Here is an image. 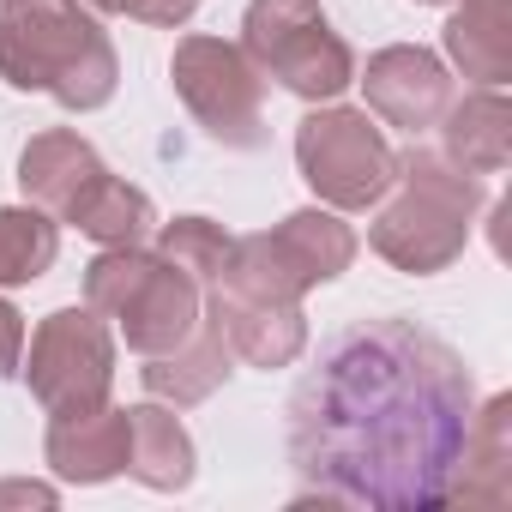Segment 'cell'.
<instances>
[{
	"label": "cell",
	"mask_w": 512,
	"mask_h": 512,
	"mask_svg": "<svg viewBox=\"0 0 512 512\" xmlns=\"http://www.w3.org/2000/svg\"><path fill=\"white\" fill-rule=\"evenodd\" d=\"M476 416L464 356L404 314L332 332L290 398V464L308 494L374 512L446 506Z\"/></svg>",
	"instance_id": "6da1fadb"
},
{
	"label": "cell",
	"mask_w": 512,
	"mask_h": 512,
	"mask_svg": "<svg viewBox=\"0 0 512 512\" xmlns=\"http://www.w3.org/2000/svg\"><path fill=\"white\" fill-rule=\"evenodd\" d=\"M0 79L19 91H49L67 109H97L115 97V49L79 0H7L0 19Z\"/></svg>",
	"instance_id": "7a4b0ae2"
},
{
	"label": "cell",
	"mask_w": 512,
	"mask_h": 512,
	"mask_svg": "<svg viewBox=\"0 0 512 512\" xmlns=\"http://www.w3.org/2000/svg\"><path fill=\"white\" fill-rule=\"evenodd\" d=\"M398 181L404 193L380 211L374 223V253L392 260L398 272H440L452 266L464 241H470V223L482 211V181L464 175L458 163H446L440 151H410L398 157Z\"/></svg>",
	"instance_id": "3957f363"
},
{
	"label": "cell",
	"mask_w": 512,
	"mask_h": 512,
	"mask_svg": "<svg viewBox=\"0 0 512 512\" xmlns=\"http://www.w3.org/2000/svg\"><path fill=\"white\" fill-rule=\"evenodd\" d=\"M19 181H25L31 205L55 211L61 223H79L85 235H97L109 247H133L157 223L151 199L139 187L115 181L79 133H43V139H31V151L19 163Z\"/></svg>",
	"instance_id": "277c9868"
},
{
	"label": "cell",
	"mask_w": 512,
	"mask_h": 512,
	"mask_svg": "<svg viewBox=\"0 0 512 512\" xmlns=\"http://www.w3.org/2000/svg\"><path fill=\"white\" fill-rule=\"evenodd\" d=\"M85 296L97 314L121 320V338L139 356H163L199 326V284L175 272L163 253H139V241L97 253L85 272Z\"/></svg>",
	"instance_id": "5b68a950"
},
{
	"label": "cell",
	"mask_w": 512,
	"mask_h": 512,
	"mask_svg": "<svg viewBox=\"0 0 512 512\" xmlns=\"http://www.w3.org/2000/svg\"><path fill=\"white\" fill-rule=\"evenodd\" d=\"M356 260V235L332 211H296L266 235H241L223 266V296L241 302H302L314 284Z\"/></svg>",
	"instance_id": "8992f818"
},
{
	"label": "cell",
	"mask_w": 512,
	"mask_h": 512,
	"mask_svg": "<svg viewBox=\"0 0 512 512\" xmlns=\"http://www.w3.org/2000/svg\"><path fill=\"white\" fill-rule=\"evenodd\" d=\"M241 55L308 103H326L356 79L350 43L326 25L314 0H253L241 25Z\"/></svg>",
	"instance_id": "52a82bcc"
},
{
	"label": "cell",
	"mask_w": 512,
	"mask_h": 512,
	"mask_svg": "<svg viewBox=\"0 0 512 512\" xmlns=\"http://www.w3.org/2000/svg\"><path fill=\"white\" fill-rule=\"evenodd\" d=\"M296 163L308 187L338 211H368L398 187V151L362 109H320L296 127Z\"/></svg>",
	"instance_id": "ba28073f"
},
{
	"label": "cell",
	"mask_w": 512,
	"mask_h": 512,
	"mask_svg": "<svg viewBox=\"0 0 512 512\" xmlns=\"http://www.w3.org/2000/svg\"><path fill=\"white\" fill-rule=\"evenodd\" d=\"M31 392L49 416H79L109 404V374H115V338L97 320V308H61L37 326L31 338Z\"/></svg>",
	"instance_id": "9c48e42d"
},
{
	"label": "cell",
	"mask_w": 512,
	"mask_h": 512,
	"mask_svg": "<svg viewBox=\"0 0 512 512\" xmlns=\"http://www.w3.org/2000/svg\"><path fill=\"white\" fill-rule=\"evenodd\" d=\"M175 91L217 145H229V151L266 145V115H260L266 79L241 49L211 43V37H187L175 49Z\"/></svg>",
	"instance_id": "30bf717a"
},
{
	"label": "cell",
	"mask_w": 512,
	"mask_h": 512,
	"mask_svg": "<svg viewBox=\"0 0 512 512\" xmlns=\"http://www.w3.org/2000/svg\"><path fill=\"white\" fill-rule=\"evenodd\" d=\"M362 85H368L374 115L404 127V133L440 127V115L452 103V79L428 49H380L368 61V73H362Z\"/></svg>",
	"instance_id": "8fae6325"
},
{
	"label": "cell",
	"mask_w": 512,
	"mask_h": 512,
	"mask_svg": "<svg viewBox=\"0 0 512 512\" xmlns=\"http://www.w3.org/2000/svg\"><path fill=\"white\" fill-rule=\"evenodd\" d=\"M205 320L223 332L229 356H241L253 368H284L308 344V326H302V308L296 302H241V296H223L217 290Z\"/></svg>",
	"instance_id": "7c38bea8"
},
{
	"label": "cell",
	"mask_w": 512,
	"mask_h": 512,
	"mask_svg": "<svg viewBox=\"0 0 512 512\" xmlns=\"http://www.w3.org/2000/svg\"><path fill=\"white\" fill-rule=\"evenodd\" d=\"M49 464L67 482H109L127 470V410L97 404L49 422Z\"/></svg>",
	"instance_id": "4fadbf2b"
},
{
	"label": "cell",
	"mask_w": 512,
	"mask_h": 512,
	"mask_svg": "<svg viewBox=\"0 0 512 512\" xmlns=\"http://www.w3.org/2000/svg\"><path fill=\"white\" fill-rule=\"evenodd\" d=\"M440 139H446V163H458L464 175H500L506 157H512V115H506V97L500 85H476L464 103H446L440 115Z\"/></svg>",
	"instance_id": "5bb4252c"
},
{
	"label": "cell",
	"mask_w": 512,
	"mask_h": 512,
	"mask_svg": "<svg viewBox=\"0 0 512 512\" xmlns=\"http://www.w3.org/2000/svg\"><path fill=\"white\" fill-rule=\"evenodd\" d=\"M506 494H512V398H488V404L470 416L464 464H458V488H452V500L500 506Z\"/></svg>",
	"instance_id": "9a60e30c"
},
{
	"label": "cell",
	"mask_w": 512,
	"mask_h": 512,
	"mask_svg": "<svg viewBox=\"0 0 512 512\" xmlns=\"http://www.w3.org/2000/svg\"><path fill=\"white\" fill-rule=\"evenodd\" d=\"M446 49L476 85L512 79V0H464L446 25Z\"/></svg>",
	"instance_id": "2e32d148"
},
{
	"label": "cell",
	"mask_w": 512,
	"mask_h": 512,
	"mask_svg": "<svg viewBox=\"0 0 512 512\" xmlns=\"http://www.w3.org/2000/svg\"><path fill=\"white\" fill-rule=\"evenodd\" d=\"M223 374H229V344H223V332L205 320V326H193L175 350H163V356L145 362V392H151V398H169L175 410H187V404L211 398V386H217Z\"/></svg>",
	"instance_id": "e0dca14e"
},
{
	"label": "cell",
	"mask_w": 512,
	"mask_h": 512,
	"mask_svg": "<svg viewBox=\"0 0 512 512\" xmlns=\"http://www.w3.org/2000/svg\"><path fill=\"white\" fill-rule=\"evenodd\" d=\"M127 470L145 488H187L193 482V440H187V428L169 410H157V404L127 410Z\"/></svg>",
	"instance_id": "ac0fdd59"
},
{
	"label": "cell",
	"mask_w": 512,
	"mask_h": 512,
	"mask_svg": "<svg viewBox=\"0 0 512 512\" xmlns=\"http://www.w3.org/2000/svg\"><path fill=\"white\" fill-rule=\"evenodd\" d=\"M61 229L49 211H0V284H31L55 266Z\"/></svg>",
	"instance_id": "d6986e66"
},
{
	"label": "cell",
	"mask_w": 512,
	"mask_h": 512,
	"mask_svg": "<svg viewBox=\"0 0 512 512\" xmlns=\"http://www.w3.org/2000/svg\"><path fill=\"white\" fill-rule=\"evenodd\" d=\"M229 235L217 229V223H205V217H175L169 229H163V260L175 266V272H187L193 284H217L223 278V266H229Z\"/></svg>",
	"instance_id": "ffe728a7"
},
{
	"label": "cell",
	"mask_w": 512,
	"mask_h": 512,
	"mask_svg": "<svg viewBox=\"0 0 512 512\" xmlns=\"http://www.w3.org/2000/svg\"><path fill=\"white\" fill-rule=\"evenodd\" d=\"M97 7L133 13V19H145V25H181V19L193 13V0H97Z\"/></svg>",
	"instance_id": "44dd1931"
},
{
	"label": "cell",
	"mask_w": 512,
	"mask_h": 512,
	"mask_svg": "<svg viewBox=\"0 0 512 512\" xmlns=\"http://www.w3.org/2000/svg\"><path fill=\"white\" fill-rule=\"evenodd\" d=\"M19 350H25V326H19V314L7 302H0V380L19 374Z\"/></svg>",
	"instance_id": "7402d4cb"
},
{
	"label": "cell",
	"mask_w": 512,
	"mask_h": 512,
	"mask_svg": "<svg viewBox=\"0 0 512 512\" xmlns=\"http://www.w3.org/2000/svg\"><path fill=\"white\" fill-rule=\"evenodd\" d=\"M422 7H440V0H422Z\"/></svg>",
	"instance_id": "603a6c76"
}]
</instances>
